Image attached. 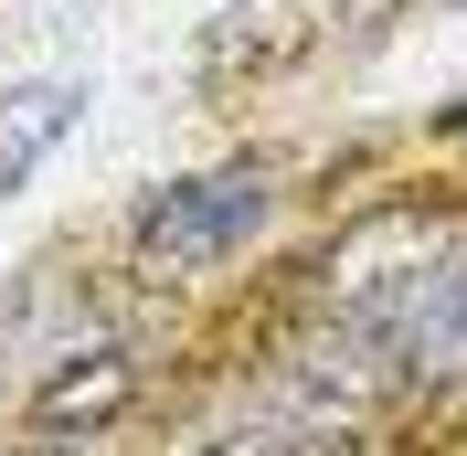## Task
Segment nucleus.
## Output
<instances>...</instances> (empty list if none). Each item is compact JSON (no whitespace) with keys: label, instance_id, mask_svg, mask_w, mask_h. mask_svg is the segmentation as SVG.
Returning a JSON list of instances; mask_svg holds the SVG:
<instances>
[{"label":"nucleus","instance_id":"1","mask_svg":"<svg viewBox=\"0 0 467 456\" xmlns=\"http://www.w3.org/2000/svg\"><path fill=\"white\" fill-rule=\"evenodd\" d=\"M319 286H329L319 318H340L372 350L382 382H414V393L467 382V212L393 202L329 244Z\"/></svg>","mask_w":467,"mask_h":456},{"label":"nucleus","instance_id":"2","mask_svg":"<svg viewBox=\"0 0 467 456\" xmlns=\"http://www.w3.org/2000/svg\"><path fill=\"white\" fill-rule=\"evenodd\" d=\"M265 212H276V171H265V160H223V171H202V181L149 192L128 244H139L149 276H192V265H223Z\"/></svg>","mask_w":467,"mask_h":456},{"label":"nucleus","instance_id":"3","mask_svg":"<svg viewBox=\"0 0 467 456\" xmlns=\"http://www.w3.org/2000/svg\"><path fill=\"white\" fill-rule=\"evenodd\" d=\"M128 393H139V361H128L117 340H75L64 361H43L22 382V414L43 435H107L117 414H128Z\"/></svg>","mask_w":467,"mask_h":456},{"label":"nucleus","instance_id":"4","mask_svg":"<svg viewBox=\"0 0 467 456\" xmlns=\"http://www.w3.org/2000/svg\"><path fill=\"white\" fill-rule=\"evenodd\" d=\"M75 117H86V96H75V86H11V96H0V181H22L32 160L75 128Z\"/></svg>","mask_w":467,"mask_h":456},{"label":"nucleus","instance_id":"5","mask_svg":"<svg viewBox=\"0 0 467 456\" xmlns=\"http://www.w3.org/2000/svg\"><path fill=\"white\" fill-rule=\"evenodd\" d=\"M22 456H107V435H43V425H32Z\"/></svg>","mask_w":467,"mask_h":456},{"label":"nucleus","instance_id":"6","mask_svg":"<svg viewBox=\"0 0 467 456\" xmlns=\"http://www.w3.org/2000/svg\"><path fill=\"white\" fill-rule=\"evenodd\" d=\"M382 11H393V0H361V22H382Z\"/></svg>","mask_w":467,"mask_h":456},{"label":"nucleus","instance_id":"7","mask_svg":"<svg viewBox=\"0 0 467 456\" xmlns=\"http://www.w3.org/2000/svg\"><path fill=\"white\" fill-rule=\"evenodd\" d=\"M457 128H467V107H457Z\"/></svg>","mask_w":467,"mask_h":456}]
</instances>
